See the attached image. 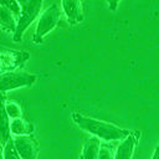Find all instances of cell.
Listing matches in <instances>:
<instances>
[{"mask_svg": "<svg viewBox=\"0 0 159 159\" xmlns=\"http://www.w3.org/2000/svg\"><path fill=\"white\" fill-rule=\"evenodd\" d=\"M108 5H109V6H112V7H113V10H114V7L118 5V2H108Z\"/></svg>", "mask_w": 159, "mask_h": 159, "instance_id": "18", "label": "cell"}, {"mask_svg": "<svg viewBox=\"0 0 159 159\" xmlns=\"http://www.w3.org/2000/svg\"><path fill=\"white\" fill-rule=\"evenodd\" d=\"M37 80V76L29 72H7L0 75V92L16 89L20 87H30Z\"/></svg>", "mask_w": 159, "mask_h": 159, "instance_id": "5", "label": "cell"}, {"mask_svg": "<svg viewBox=\"0 0 159 159\" xmlns=\"http://www.w3.org/2000/svg\"><path fill=\"white\" fill-rule=\"evenodd\" d=\"M60 16H61V10L56 2L51 4L42 11V14L40 15V19L37 21L35 34L32 36V40L35 43H40L42 41L43 36L47 35L50 31H52L57 26V24L60 21Z\"/></svg>", "mask_w": 159, "mask_h": 159, "instance_id": "3", "label": "cell"}, {"mask_svg": "<svg viewBox=\"0 0 159 159\" xmlns=\"http://www.w3.org/2000/svg\"><path fill=\"white\" fill-rule=\"evenodd\" d=\"M0 159H2V149H1V144H0Z\"/></svg>", "mask_w": 159, "mask_h": 159, "instance_id": "19", "label": "cell"}, {"mask_svg": "<svg viewBox=\"0 0 159 159\" xmlns=\"http://www.w3.org/2000/svg\"><path fill=\"white\" fill-rule=\"evenodd\" d=\"M14 145L21 159H37L39 143L32 135H21L14 138Z\"/></svg>", "mask_w": 159, "mask_h": 159, "instance_id": "6", "label": "cell"}, {"mask_svg": "<svg viewBox=\"0 0 159 159\" xmlns=\"http://www.w3.org/2000/svg\"><path fill=\"white\" fill-rule=\"evenodd\" d=\"M72 119L80 128L93 134L96 138L103 139L106 142L123 140L130 133L129 129L120 128V127H118L113 123H109V122H104L101 119L87 117V116L81 114L78 112L72 113Z\"/></svg>", "mask_w": 159, "mask_h": 159, "instance_id": "1", "label": "cell"}, {"mask_svg": "<svg viewBox=\"0 0 159 159\" xmlns=\"http://www.w3.org/2000/svg\"><path fill=\"white\" fill-rule=\"evenodd\" d=\"M98 159H114V153H113L112 148L108 147V145H106V144L101 145Z\"/></svg>", "mask_w": 159, "mask_h": 159, "instance_id": "16", "label": "cell"}, {"mask_svg": "<svg viewBox=\"0 0 159 159\" xmlns=\"http://www.w3.org/2000/svg\"><path fill=\"white\" fill-rule=\"evenodd\" d=\"M20 6H21V14L17 19V25H16V30L12 35V40L15 42L21 41L24 32L27 30V27L34 22V20H36V17L40 15V10L42 7V1H24L20 0L19 1Z\"/></svg>", "mask_w": 159, "mask_h": 159, "instance_id": "2", "label": "cell"}, {"mask_svg": "<svg viewBox=\"0 0 159 159\" xmlns=\"http://www.w3.org/2000/svg\"><path fill=\"white\" fill-rule=\"evenodd\" d=\"M139 137L140 133L138 130H130V133L117 147V150L114 153V159H132Z\"/></svg>", "mask_w": 159, "mask_h": 159, "instance_id": "7", "label": "cell"}, {"mask_svg": "<svg viewBox=\"0 0 159 159\" xmlns=\"http://www.w3.org/2000/svg\"><path fill=\"white\" fill-rule=\"evenodd\" d=\"M5 108H6V112H7L9 118H12V119L21 118V116H22V111H21V107H20L16 102L6 101Z\"/></svg>", "mask_w": 159, "mask_h": 159, "instance_id": "14", "label": "cell"}, {"mask_svg": "<svg viewBox=\"0 0 159 159\" xmlns=\"http://www.w3.org/2000/svg\"><path fill=\"white\" fill-rule=\"evenodd\" d=\"M152 159H159V142H158V144H157V147H155V149L153 152Z\"/></svg>", "mask_w": 159, "mask_h": 159, "instance_id": "17", "label": "cell"}, {"mask_svg": "<svg viewBox=\"0 0 159 159\" xmlns=\"http://www.w3.org/2000/svg\"><path fill=\"white\" fill-rule=\"evenodd\" d=\"M30 58V53L21 50H12L5 46H0V75L14 72L24 66Z\"/></svg>", "mask_w": 159, "mask_h": 159, "instance_id": "4", "label": "cell"}, {"mask_svg": "<svg viewBox=\"0 0 159 159\" xmlns=\"http://www.w3.org/2000/svg\"><path fill=\"white\" fill-rule=\"evenodd\" d=\"M62 10L67 17V21L71 25H77L83 21V2L82 1H62L61 2Z\"/></svg>", "mask_w": 159, "mask_h": 159, "instance_id": "8", "label": "cell"}, {"mask_svg": "<svg viewBox=\"0 0 159 159\" xmlns=\"http://www.w3.org/2000/svg\"><path fill=\"white\" fill-rule=\"evenodd\" d=\"M101 149V143L98 138H89L83 143L82 153L80 155V159H98Z\"/></svg>", "mask_w": 159, "mask_h": 159, "instance_id": "12", "label": "cell"}, {"mask_svg": "<svg viewBox=\"0 0 159 159\" xmlns=\"http://www.w3.org/2000/svg\"><path fill=\"white\" fill-rule=\"evenodd\" d=\"M0 2L5 6V7H7L14 15H15V17L16 19H19V16H20V14H21V6H20V4H19V1H14V0H0Z\"/></svg>", "mask_w": 159, "mask_h": 159, "instance_id": "15", "label": "cell"}, {"mask_svg": "<svg viewBox=\"0 0 159 159\" xmlns=\"http://www.w3.org/2000/svg\"><path fill=\"white\" fill-rule=\"evenodd\" d=\"M2 159H21V157L19 155L15 145H14V139H9L7 143L4 145L2 149Z\"/></svg>", "mask_w": 159, "mask_h": 159, "instance_id": "13", "label": "cell"}, {"mask_svg": "<svg viewBox=\"0 0 159 159\" xmlns=\"http://www.w3.org/2000/svg\"><path fill=\"white\" fill-rule=\"evenodd\" d=\"M16 25H17V19L15 17V15L0 2V27L6 32L14 34L16 30Z\"/></svg>", "mask_w": 159, "mask_h": 159, "instance_id": "11", "label": "cell"}, {"mask_svg": "<svg viewBox=\"0 0 159 159\" xmlns=\"http://www.w3.org/2000/svg\"><path fill=\"white\" fill-rule=\"evenodd\" d=\"M6 96L0 92V144H6L10 139V119L5 108Z\"/></svg>", "mask_w": 159, "mask_h": 159, "instance_id": "9", "label": "cell"}, {"mask_svg": "<svg viewBox=\"0 0 159 159\" xmlns=\"http://www.w3.org/2000/svg\"><path fill=\"white\" fill-rule=\"evenodd\" d=\"M35 132V127L32 123L24 118H16L10 122V133L15 137L21 135H32Z\"/></svg>", "mask_w": 159, "mask_h": 159, "instance_id": "10", "label": "cell"}]
</instances>
